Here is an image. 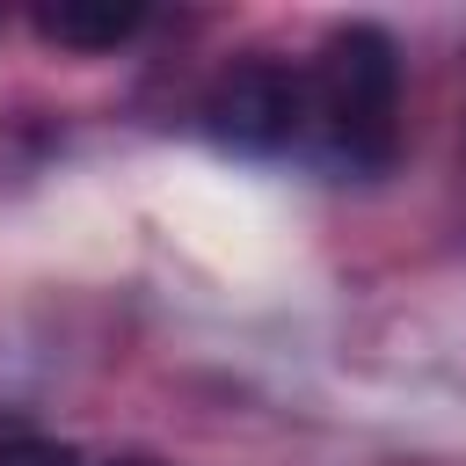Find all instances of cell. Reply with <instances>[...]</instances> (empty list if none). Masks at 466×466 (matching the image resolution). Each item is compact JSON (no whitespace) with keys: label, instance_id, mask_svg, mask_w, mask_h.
<instances>
[{"label":"cell","instance_id":"obj_3","mask_svg":"<svg viewBox=\"0 0 466 466\" xmlns=\"http://www.w3.org/2000/svg\"><path fill=\"white\" fill-rule=\"evenodd\" d=\"M138 29H146L138 0H58V7H36V36H51L66 51H116Z\"/></svg>","mask_w":466,"mask_h":466},{"label":"cell","instance_id":"obj_4","mask_svg":"<svg viewBox=\"0 0 466 466\" xmlns=\"http://www.w3.org/2000/svg\"><path fill=\"white\" fill-rule=\"evenodd\" d=\"M0 466H73V451L51 444V437H7L0 444Z\"/></svg>","mask_w":466,"mask_h":466},{"label":"cell","instance_id":"obj_2","mask_svg":"<svg viewBox=\"0 0 466 466\" xmlns=\"http://www.w3.org/2000/svg\"><path fill=\"white\" fill-rule=\"evenodd\" d=\"M204 124L218 146L240 153H277L306 131V73L277 66V58H240L211 80L204 95Z\"/></svg>","mask_w":466,"mask_h":466},{"label":"cell","instance_id":"obj_5","mask_svg":"<svg viewBox=\"0 0 466 466\" xmlns=\"http://www.w3.org/2000/svg\"><path fill=\"white\" fill-rule=\"evenodd\" d=\"M124 466H138V459H124Z\"/></svg>","mask_w":466,"mask_h":466},{"label":"cell","instance_id":"obj_1","mask_svg":"<svg viewBox=\"0 0 466 466\" xmlns=\"http://www.w3.org/2000/svg\"><path fill=\"white\" fill-rule=\"evenodd\" d=\"M306 131L350 175H379L400 146V51L379 22H342L306 66Z\"/></svg>","mask_w":466,"mask_h":466}]
</instances>
